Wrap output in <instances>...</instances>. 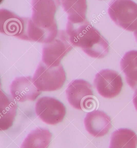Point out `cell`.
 Listing matches in <instances>:
<instances>
[{
	"label": "cell",
	"mask_w": 137,
	"mask_h": 148,
	"mask_svg": "<svg viewBox=\"0 0 137 148\" xmlns=\"http://www.w3.org/2000/svg\"><path fill=\"white\" fill-rule=\"evenodd\" d=\"M33 83L40 91H54L61 89L66 80L62 64L49 66L40 62L33 77Z\"/></svg>",
	"instance_id": "3"
},
{
	"label": "cell",
	"mask_w": 137,
	"mask_h": 148,
	"mask_svg": "<svg viewBox=\"0 0 137 148\" xmlns=\"http://www.w3.org/2000/svg\"><path fill=\"white\" fill-rule=\"evenodd\" d=\"M29 18L20 17L7 9L0 10V32L9 36L30 40L28 33Z\"/></svg>",
	"instance_id": "6"
},
{
	"label": "cell",
	"mask_w": 137,
	"mask_h": 148,
	"mask_svg": "<svg viewBox=\"0 0 137 148\" xmlns=\"http://www.w3.org/2000/svg\"><path fill=\"white\" fill-rule=\"evenodd\" d=\"M32 15L28 21L30 40L47 44L58 35L55 15L57 4L54 1H33Z\"/></svg>",
	"instance_id": "1"
},
{
	"label": "cell",
	"mask_w": 137,
	"mask_h": 148,
	"mask_svg": "<svg viewBox=\"0 0 137 148\" xmlns=\"http://www.w3.org/2000/svg\"><path fill=\"white\" fill-rule=\"evenodd\" d=\"M63 7L68 14V21L74 24L85 22L87 5L86 1H62Z\"/></svg>",
	"instance_id": "14"
},
{
	"label": "cell",
	"mask_w": 137,
	"mask_h": 148,
	"mask_svg": "<svg viewBox=\"0 0 137 148\" xmlns=\"http://www.w3.org/2000/svg\"><path fill=\"white\" fill-rule=\"evenodd\" d=\"M84 125L89 133L95 137L106 135L112 127L110 117L99 110L87 113L84 119Z\"/></svg>",
	"instance_id": "11"
},
{
	"label": "cell",
	"mask_w": 137,
	"mask_h": 148,
	"mask_svg": "<svg viewBox=\"0 0 137 148\" xmlns=\"http://www.w3.org/2000/svg\"><path fill=\"white\" fill-rule=\"evenodd\" d=\"M94 83L99 94L108 99L113 98L120 94L123 86L120 74L110 69L102 70L98 73Z\"/></svg>",
	"instance_id": "8"
},
{
	"label": "cell",
	"mask_w": 137,
	"mask_h": 148,
	"mask_svg": "<svg viewBox=\"0 0 137 148\" xmlns=\"http://www.w3.org/2000/svg\"><path fill=\"white\" fill-rule=\"evenodd\" d=\"M52 137V134L48 130L37 128L28 134L21 148H48Z\"/></svg>",
	"instance_id": "16"
},
{
	"label": "cell",
	"mask_w": 137,
	"mask_h": 148,
	"mask_svg": "<svg viewBox=\"0 0 137 148\" xmlns=\"http://www.w3.org/2000/svg\"><path fill=\"white\" fill-rule=\"evenodd\" d=\"M73 48L66 31H61L53 41L44 46L42 62L48 66H58Z\"/></svg>",
	"instance_id": "5"
},
{
	"label": "cell",
	"mask_w": 137,
	"mask_h": 148,
	"mask_svg": "<svg viewBox=\"0 0 137 148\" xmlns=\"http://www.w3.org/2000/svg\"><path fill=\"white\" fill-rule=\"evenodd\" d=\"M66 93L70 105L78 110L86 109L87 103L93 99L92 85L87 81L82 79L74 80L70 83Z\"/></svg>",
	"instance_id": "9"
},
{
	"label": "cell",
	"mask_w": 137,
	"mask_h": 148,
	"mask_svg": "<svg viewBox=\"0 0 137 148\" xmlns=\"http://www.w3.org/2000/svg\"><path fill=\"white\" fill-rule=\"evenodd\" d=\"M17 105L15 102L2 90L0 94V129L5 131L12 125L16 115Z\"/></svg>",
	"instance_id": "12"
},
{
	"label": "cell",
	"mask_w": 137,
	"mask_h": 148,
	"mask_svg": "<svg viewBox=\"0 0 137 148\" xmlns=\"http://www.w3.org/2000/svg\"><path fill=\"white\" fill-rule=\"evenodd\" d=\"M66 32L73 46L81 48L90 57L102 59L108 54V42L98 30L86 21L77 24L68 21Z\"/></svg>",
	"instance_id": "2"
},
{
	"label": "cell",
	"mask_w": 137,
	"mask_h": 148,
	"mask_svg": "<svg viewBox=\"0 0 137 148\" xmlns=\"http://www.w3.org/2000/svg\"><path fill=\"white\" fill-rule=\"evenodd\" d=\"M137 135L130 129H119L112 134L109 148H136Z\"/></svg>",
	"instance_id": "15"
},
{
	"label": "cell",
	"mask_w": 137,
	"mask_h": 148,
	"mask_svg": "<svg viewBox=\"0 0 137 148\" xmlns=\"http://www.w3.org/2000/svg\"><path fill=\"white\" fill-rule=\"evenodd\" d=\"M110 17L118 26L126 31L137 29V4L132 1H115L109 4Z\"/></svg>",
	"instance_id": "4"
},
{
	"label": "cell",
	"mask_w": 137,
	"mask_h": 148,
	"mask_svg": "<svg viewBox=\"0 0 137 148\" xmlns=\"http://www.w3.org/2000/svg\"><path fill=\"white\" fill-rule=\"evenodd\" d=\"M134 35L135 37L136 40V41H137V29L134 31Z\"/></svg>",
	"instance_id": "18"
},
{
	"label": "cell",
	"mask_w": 137,
	"mask_h": 148,
	"mask_svg": "<svg viewBox=\"0 0 137 148\" xmlns=\"http://www.w3.org/2000/svg\"><path fill=\"white\" fill-rule=\"evenodd\" d=\"M120 64L127 83L133 89L137 88V51L133 50L126 53L122 58Z\"/></svg>",
	"instance_id": "13"
},
{
	"label": "cell",
	"mask_w": 137,
	"mask_h": 148,
	"mask_svg": "<svg viewBox=\"0 0 137 148\" xmlns=\"http://www.w3.org/2000/svg\"><path fill=\"white\" fill-rule=\"evenodd\" d=\"M35 112L44 122L55 125L63 120L66 113L64 104L54 98L45 97L39 99L35 105Z\"/></svg>",
	"instance_id": "7"
},
{
	"label": "cell",
	"mask_w": 137,
	"mask_h": 148,
	"mask_svg": "<svg viewBox=\"0 0 137 148\" xmlns=\"http://www.w3.org/2000/svg\"><path fill=\"white\" fill-rule=\"evenodd\" d=\"M10 90L13 99L19 102L34 101L41 93L30 76L16 78L10 85Z\"/></svg>",
	"instance_id": "10"
},
{
	"label": "cell",
	"mask_w": 137,
	"mask_h": 148,
	"mask_svg": "<svg viewBox=\"0 0 137 148\" xmlns=\"http://www.w3.org/2000/svg\"><path fill=\"white\" fill-rule=\"evenodd\" d=\"M133 103L135 107L136 110H137V89L135 92L133 98Z\"/></svg>",
	"instance_id": "17"
}]
</instances>
